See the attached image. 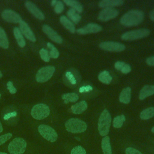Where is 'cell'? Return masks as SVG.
<instances>
[{
  "instance_id": "1",
  "label": "cell",
  "mask_w": 154,
  "mask_h": 154,
  "mask_svg": "<svg viewBox=\"0 0 154 154\" xmlns=\"http://www.w3.org/2000/svg\"><path fill=\"white\" fill-rule=\"evenodd\" d=\"M144 19V13L140 10H131L126 13L120 19L122 25L127 27L137 26L141 23Z\"/></svg>"
},
{
  "instance_id": "2",
  "label": "cell",
  "mask_w": 154,
  "mask_h": 154,
  "mask_svg": "<svg viewBox=\"0 0 154 154\" xmlns=\"http://www.w3.org/2000/svg\"><path fill=\"white\" fill-rule=\"evenodd\" d=\"M111 116L106 109L101 113L98 121V131L101 136H106L109 131Z\"/></svg>"
},
{
  "instance_id": "3",
  "label": "cell",
  "mask_w": 154,
  "mask_h": 154,
  "mask_svg": "<svg viewBox=\"0 0 154 154\" xmlns=\"http://www.w3.org/2000/svg\"><path fill=\"white\" fill-rule=\"evenodd\" d=\"M65 128L68 132L81 133L87 129V124L79 119H70L65 123Z\"/></svg>"
},
{
  "instance_id": "4",
  "label": "cell",
  "mask_w": 154,
  "mask_h": 154,
  "mask_svg": "<svg viewBox=\"0 0 154 154\" xmlns=\"http://www.w3.org/2000/svg\"><path fill=\"white\" fill-rule=\"evenodd\" d=\"M26 147V141L22 138L13 139L8 144V151L10 154H23Z\"/></svg>"
},
{
  "instance_id": "5",
  "label": "cell",
  "mask_w": 154,
  "mask_h": 154,
  "mask_svg": "<svg viewBox=\"0 0 154 154\" xmlns=\"http://www.w3.org/2000/svg\"><path fill=\"white\" fill-rule=\"evenodd\" d=\"M50 113V109L46 104L39 103L34 106L31 109V116L36 120H42L47 117Z\"/></svg>"
},
{
  "instance_id": "6",
  "label": "cell",
  "mask_w": 154,
  "mask_h": 154,
  "mask_svg": "<svg viewBox=\"0 0 154 154\" xmlns=\"http://www.w3.org/2000/svg\"><path fill=\"white\" fill-rule=\"evenodd\" d=\"M149 34L150 31L148 29H138L125 32L122 35L121 38L123 40H134L146 37Z\"/></svg>"
},
{
  "instance_id": "7",
  "label": "cell",
  "mask_w": 154,
  "mask_h": 154,
  "mask_svg": "<svg viewBox=\"0 0 154 154\" xmlns=\"http://www.w3.org/2000/svg\"><path fill=\"white\" fill-rule=\"evenodd\" d=\"M40 134L46 140L50 142H54L58 138L56 131L51 126L46 125H40L38 127Z\"/></svg>"
},
{
  "instance_id": "8",
  "label": "cell",
  "mask_w": 154,
  "mask_h": 154,
  "mask_svg": "<svg viewBox=\"0 0 154 154\" xmlns=\"http://www.w3.org/2000/svg\"><path fill=\"white\" fill-rule=\"evenodd\" d=\"M55 72V67L52 66H48L41 68L37 72L35 79L38 82H45L52 76Z\"/></svg>"
},
{
  "instance_id": "9",
  "label": "cell",
  "mask_w": 154,
  "mask_h": 154,
  "mask_svg": "<svg viewBox=\"0 0 154 154\" xmlns=\"http://www.w3.org/2000/svg\"><path fill=\"white\" fill-rule=\"evenodd\" d=\"M99 48L104 51L111 52H122L126 48L125 46L116 42H103L99 44Z\"/></svg>"
},
{
  "instance_id": "10",
  "label": "cell",
  "mask_w": 154,
  "mask_h": 154,
  "mask_svg": "<svg viewBox=\"0 0 154 154\" xmlns=\"http://www.w3.org/2000/svg\"><path fill=\"white\" fill-rule=\"evenodd\" d=\"M119 12L117 10L113 8H106L102 10L98 15L99 20L106 22L116 17Z\"/></svg>"
},
{
  "instance_id": "11",
  "label": "cell",
  "mask_w": 154,
  "mask_h": 154,
  "mask_svg": "<svg viewBox=\"0 0 154 154\" xmlns=\"http://www.w3.org/2000/svg\"><path fill=\"white\" fill-rule=\"evenodd\" d=\"M102 28L99 25L95 23H90L87 25L80 28L76 30V32L79 34H88L91 33H97L101 31Z\"/></svg>"
},
{
  "instance_id": "12",
  "label": "cell",
  "mask_w": 154,
  "mask_h": 154,
  "mask_svg": "<svg viewBox=\"0 0 154 154\" xmlns=\"http://www.w3.org/2000/svg\"><path fill=\"white\" fill-rule=\"evenodd\" d=\"M1 15L3 19L8 22L20 23L22 21V18L19 14L11 10H4Z\"/></svg>"
},
{
  "instance_id": "13",
  "label": "cell",
  "mask_w": 154,
  "mask_h": 154,
  "mask_svg": "<svg viewBox=\"0 0 154 154\" xmlns=\"http://www.w3.org/2000/svg\"><path fill=\"white\" fill-rule=\"evenodd\" d=\"M19 28L22 35H24L27 39L32 42H35L36 41V38L33 32L25 22L22 20L19 23Z\"/></svg>"
},
{
  "instance_id": "14",
  "label": "cell",
  "mask_w": 154,
  "mask_h": 154,
  "mask_svg": "<svg viewBox=\"0 0 154 154\" xmlns=\"http://www.w3.org/2000/svg\"><path fill=\"white\" fill-rule=\"evenodd\" d=\"M43 32L48 35V37L53 42L60 44L63 42V39L60 35H59L57 32H55L51 27L47 25H44L42 26Z\"/></svg>"
},
{
  "instance_id": "15",
  "label": "cell",
  "mask_w": 154,
  "mask_h": 154,
  "mask_svg": "<svg viewBox=\"0 0 154 154\" xmlns=\"http://www.w3.org/2000/svg\"><path fill=\"white\" fill-rule=\"evenodd\" d=\"M25 5L28 10V11L31 12V14L33 16H34L36 18H37L39 20H43L45 19V16L43 13L38 9V8L34 3L30 1H26Z\"/></svg>"
},
{
  "instance_id": "16",
  "label": "cell",
  "mask_w": 154,
  "mask_h": 154,
  "mask_svg": "<svg viewBox=\"0 0 154 154\" xmlns=\"http://www.w3.org/2000/svg\"><path fill=\"white\" fill-rule=\"evenodd\" d=\"M124 1L123 0H102L99 2V7L100 8H106L118 7L123 5Z\"/></svg>"
},
{
  "instance_id": "17",
  "label": "cell",
  "mask_w": 154,
  "mask_h": 154,
  "mask_svg": "<svg viewBox=\"0 0 154 154\" xmlns=\"http://www.w3.org/2000/svg\"><path fill=\"white\" fill-rule=\"evenodd\" d=\"M87 106H88L87 102L84 100H82L72 105L70 110L72 113L75 114H79L84 112L87 109Z\"/></svg>"
},
{
  "instance_id": "18",
  "label": "cell",
  "mask_w": 154,
  "mask_h": 154,
  "mask_svg": "<svg viewBox=\"0 0 154 154\" xmlns=\"http://www.w3.org/2000/svg\"><path fill=\"white\" fill-rule=\"evenodd\" d=\"M131 99V89L127 87L122 90L119 95V101L123 103L127 104L130 102Z\"/></svg>"
},
{
  "instance_id": "19",
  "label": "cell",
  "mask_w": 154,
  "mask_h": 154,
  "mask_svg": "<svg viewBox=\"0 0 154 154\" xmlns=\"http://www.w3.org/2000/svg\"><path fill=\"white\" fill-rule=\"evenodd\" d=\"M154 94V85H145L140 91L139 99L144 100L146 97Z\"/></svg>"
},
{
  "instance_id": "20",
  "label": "cell",
  "mask_w": 154,
  "mask_h": 154,
  "mask_svg": "<svg viewBox=\"0 0 154 154\" xmlns=\"http://www.w3.org/2000/svg\"><path fill=\"white\" fill-rule=\"evenodd\" d=\"M60 21L61 23L64 26V27L66 28L70 32L74 33L75 32V26L74 24L65 16H61L60 18Z\"/></svg>"
},
{
  "instance_id": "21",
  "label": "cell",
  "mask_w": 154,
  "mask_h": 154,
  "mask_svg": "<svg viewBox=\"0 0 154 154\" xmlns=\"http://www.w3.org/2000/svg\"><path fill=\"white\" fill-rule=\"evenodd\" d=\"M114 67L117 70L120 71L124 74H128L131 71V66L123 61L116 62L114 64Z\"/></svg>"
},
{
  "instance_id": "22",
  "label": "cell",
  "mask_w": 154,
  "mask_h": 154,
  "mask_svg": "<svg viewBox=\"0 0 154 154\" xmlns=\"http://www.w3.org/2000/svg\"><path fill=\"white\" fill-rule=\"evenodd\" d=\"M102 149L103 154H112L111 147L110 145L109 138L108 136H105L102 140L101 143Z\"/></svg>"
},
{
  "instance_id": "23",
  "label": "cell",
  "mask_w": 154,
  "mask_h": 154,
  "mask_svg": "<svg viewBox=\"0 0 154 154\" xmlns=\"http://www.w3.org/2000/svg\"><path fill=\"white\" fill-rule=\"evenodd\" d=\"M13 33L18 45L21 48L24 47L25 46V41L20 29L17 27H15L13 29Z\"/></svg>"
},
{
  "instance_id": "24",
  "label": "cell",
  "mask_w": 154,
  "mask_h": 154,
  "mask_svg": "<svg viewBox=\"0 0 154 154\" xmlns=\"http://www.w3.org/2000/svg\"><path fill=\"white\" fill-rule=\"evenodd\" d=\"M98 79L103 84H109L112 81V77L108 72L104 70L99 74Z\"/></svg>"
},
{
  "instance_id": "25",
  "label": "cell",
  "mask_w": 154,
  "mask_h": 154,
  "mask_svg": "<svg viewBox=\"0 0 154 154\" xmlns=\"http://www.w3.org/2000/svg\"><path fill=\"white\" fill-rule=\"evenodd\" d=\"M64 2L67 5L72 7V8L75 10L78 13H80L83 10L82 6L77 1H75V0H64Z\"/></svg>"
},
{
  "instance_id": "26",
  "label": "cell",
  "mask_w": 154,
  "mask_h": 154,
  "mask_svg": "<svg viewBox=\"0 0 154 154\" xmlns=\"http://www.w3.org/2000/svg\"><path fill=\"white\" fill-rule=\"evenodd\" d=\"M140 116L142 120H148L154 117V107H149L144 109L141 112Z\"/></svg>"
},
{
  "instance_id": "27",
  "label": "cell",
  "mask_w": 154,
  "mask_h": 154,
  "mask_svg": "<svg viewBox=\"0 0 154 154\" xmlns=\"http://www.w3.org/2000/svg\"><path fill=\"white\" fill-rule=\"evenodd\" d=\"M9 43L6 33L4 29L0 26V46L4 49L8 48Z\"/></svg>"
},
{
  "instance_id": "28",
  "label": "cell",
  "mask_w": 154,
  "mask_h": 154,
  "mask_svg": "<svg viewBox=\"0 0 154 154\" xmlns=\"http://www.w3.org/2000/svg\"><path fill=\"white\" fill-rule=\"evenodd\" d=\"M67 15L69 17V18L71 19V20L76 24L78 23L81 20V16L78 13H77L76 11L73 8L69 9L67 12Z\"/></svg>"
},
{
  "instance_id": "29",
  "label": "cell",
  "mask_w": 154,
  "mask_h": 154,
  "mask_svg": "<svg viewBox=\"0 0 154 154\" xmlns=\"http://www.w3.org/2000/svg\"><path fill=\"white\" fill-rule=\"evenodd\" d=\"M62 99L64 100V102H75L79 99V97L77 94L75 93H65L61 96Z\"/></svg>"
},
{
  "instance_id": "30",
  "label": "cell",
  "mask_w": 154,
  "mask_h": 154,
  "mask_svg": "<svg viewBox=\"0 0 154 154\" xmlns=\"http://www.w3.org/2000/svg\"><path fill=\"white\" fill-rule=\"evenodd\" d=\"M126 119L124 115H120L116 116L113 120V126L116 128H121L123 126Z\"/></svg>"
},
{
  "instance_id": "31",
  "label": "cell",
  "mask_w": 154,
  "mask_h": 154,
  "mask_svg": "<svg viewBox=\"0 0 154 154\" xmlns=\"http://www.w3.org/2000/svg\"><path fill=\"white\" fill-rule=\"evenodd\" d=\"M47 46L49 49L50 51L49 52L50 57L52 58H57L59 57V52L57 50V49L51 43H47Z\"/></svg>"
},
{
  "instance_id": "32",
  "label": "cell",
  "mask_w": 154,
  "mask_h": 154,
  "mask_svg": "<svg viewBox=\"0 0 154 154\" xmlns=\"http://www.w3.org/2000/svg\"><path fill=\"white\" fill-rule=\"evenodd\" d=\"M40 57L42 60L45 62H49L50 61V56L48 51L45 49H41L39 51Z\"/></svg>"
},
{
  "instance_id": "33",
  "label": "cell",
  "mask_w": 154,
  "mask_h": 154,
  "mask_svg": "<svg viewBox=\"0 0 154 154\" xmlns=\"http://www.w3.org/2000/svg\"><path fill=\"white\" fill-rule=\"evenodd\" d=\"M70 154H86V152L82 146H78L73 148Z\"/></svg>"
},
{
  "instance_id": "34",
  "label": "cell",
  "mask_w": 154,
  "mask_h": 154,
  "mask_svg": "<svg viewBox=\"0 0 154 154\" xmlns=\"http://www.w3.org/2000/svg\"><path fill=\"white\" fill-rule=\"evenodd\" d=\"M64 10V4L61 1H57L55 7H54V11L56 13L60 14Z\"/></svg>"
},
{
  "instance_id": "35",
  "label": "cell",
  "mask_w": 154,
  "mask_h": 154,
  "mask_svg": "<svg viewBox=\"0 0 154 154\" xmlns=\"http://www.w3.org/2000/svg\"><path fill=\"white\" fill-rule=\"evenodd\" d=\"M12 137V134L11 133H7L0 136V146L5 143L8 140Z\"/></svg>"
},
{
  "instance_id": "36",
  "label": "cell",
  "mask_w": 154,
  "mask_h": 154,
  "mask_svg": "<svg viewBox=\"0 0 154 154\" xmlns=\"http://www.w3.org/2000/svg\"><path fill=\"white\" fill-rule=\"evenodd\" d=\"M7 89L9 90V91L11 94H14V93H16L17 90L13 86V83H12L11 81H8L7 84Z\"/></svg>"
},
{
  "instance_id": "37",
  "label": "cell",
  "mask_w": 154,
  "mask_h": 154,
  "mask_svg": "<svg viewBox=\"0 0 154 154\" xmlns=\"http://www.w3.org/2000/svg\"><path fill=\"white\" fill-rule=\"evenodd\" d=\"M126 154H142L140 151L132 147H128L126 149Z\"/></svg>"
},
{
  "instance_id": "38",
  "label": "cell",
  "mask_w": 154,
  "mask_h": 154,
  "mask_svg": "<svg viewBox=\"0 0 154 154\" xmlns=\"http://www.w3.org/2000/svg\"><path fill=\"white\" fill-rule=\"evenodd\" d=\"M146 63L149 66H154V56L147 58L146 60Z\"/></svg>"
},
{
  "instance_id": "39",
  "label": "cell",
  "mask_w": 154,
  "mask_h": 154,
  "mask_svg": "<svg viewBox=\"0 0 154 154\" xmlns=\"http://www.w3.org/2000/svg\"><path fill=\"white\" fill-rule=\"evenodd\" d=\"M150 18L152 21H154V9L150 13Z\"/></svg>"
},
{
  "instance_id": "40",
  "label": "cell",
  "mask_w": 154,
  "mask_h": 154,
  "mask_svg": "<svg viewBox=\"0 0 154 154\" xmlns=\"http://www.w3.org/2000/svg\"><path fill=\"white\" fill-rule=\"evenodd\" d=\"M57 1H56V0H53V1H52V2H51V5H52V6H55V4H56V3H57Z\"/></svg>"
},
{
  "instance_id": "41",
  "label": "cell",
  "mask_w": 154,
  "mask_h": 154,
  "mask_svg": "<svg viewBox=\"0 0 154 154\" xmlns=\"http://www.w3.org/2000/svg\"><path fill=\"white\" fill-rule=\"evenodd\" d=\"M2 131H3L2 126V125H1V123L0 122V133H1V132H2Z\"/></svg>"
},
{
  "instance_id": "42",
  "label": "cell",
  "mask_w": 154,
  "mask_h": 154,
  "mask_svg": "<svg viewBox=\"0 0 154 154\" xmlns=\"http://www.w3.org/2000/svg\"><path fill=\"white\" fill-rule=\"evenodd\" d=\"M151 131H152V132H153V133H154V126H153V127L152 128Z\"/></svg>"
},
{
  "instance_id": "43",
  "label": "cell",
  "mask_w": 154,
  "mask_h": 154,
  "mask_svg": "<svg viewBox=\"0 0 154 154\" xmlns=\"http://www.w3.org/2000/svg\"><path fill=\"white\" fill-rule=\"evenodd\" d=\"M2 74L1 72L0 71V78H2Z\"/></svg>"
},
{
  "instance_id": "44",
  "label": "cell",
  "mask_w": 154,
  "mask_h": 154,
  "mask_svg": "<svg viewBox=\"0 0 154 154\" xmlns=\"http://www.w3.org/2000/svg\"><path fill=\"white\" fill-rule=\"evenodd\" d=\"M0 154H7V153H4V152H0Z\"/></svg>"
},
{
  "instance_id": "45",
  "label": "cell",
  "mask_w": 154,
  "mask_h": 154,
  "mask_svg": "<svg viewBox=\"0 0 154 154\" xmlns=\"http://www.w3.org/2000/svg\"><path fill=\"white\" fill-rule=\"evenodd\" d=\"M0 98H1V94H0Z\"/></svg>"
}]
</instances>
